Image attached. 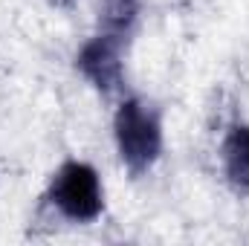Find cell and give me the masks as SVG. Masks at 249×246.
I'll return each mask as SVG.
<instances>
[{
  "label": "cell",
  "mask_w": 249,
  "mask_h": 246,
  "mask_svg": "<svg viewBox=\"0 0 249 246\" xmlns=\"http://www.w3.org/2000/svg\"><path fill=\"white\" fill-rule=\"evenodd\" d=\"M113 127H116V145H119L122 162L133 174L148 171L162 151V130H160L157 113L145 102L127 99L116 113Z\"/></svg>",
  "instance_id": "1"
},
{
  "label": "cell",
  "mask_w": 249,
  "mask_h": 246,
  "mask_svg": "<svg viewBox=\"0 0 249 246\" xmlns=\"http://www.w3.org/2000/svg\"><path fill=\"white\" fill-rule=\"evenodd\" d=\"M53 203L70 220L87 223L102 211V185L99 174L84 162H67L53 180Z\"/></svg>",
  "instance_id": "2"
},
{
  "label": "cell",
  "mask_w": 249,
  "mask_h": 246,
  "mask_svg": "<svg viewBox=\"0 0 249 246\" xmlns=\"http://www.w3.org/2000/svg\"><path fill=\"white\" fill-rule=\"evenodd\" d=\"M78 70L84 78L93 81L96 90L113 93L122 84V58H119V38L99 35L90 44L81 47L78 53Z\"/></svg>",
  "instance_id": "3"
},
{
  "label": "cell",
  "mask_w": 249,
  "mask_h": 246,
  "mask_svg": "<svg viewBox=\"0 0 249 246\" xmlns=\"http://www.w3.org/2000/svg\"><path fill=\"white\" fill-rule=\"evenodd\" d=\"M136 15H139L136 0H99V26L110 38L122 41L136 23Z\"/></svg>",
  "instance_id": "4"
},
{
  "label": "cell",
  "mask_w": 249,
  "mask_h": 246,
  "mask_svg": "<svg viewBox=\"0 0 249 246\" xmlns=\"http://www.w3.org/2000/svg\"><path fill=\"white\" fill-rule=\"evenodd\" d=\"M223 162H226V174L229 180L241 188H249V130L247 127H235L232 136L223 145Z\"/></svg>",
  "instance_id": "5"
},
{
  "label": "cell",
  "mask_w": 249,
  "mask_h": 246,
  "mask_svg": "<svg viewBox=\"0 0 249 246\" xmlns=\"http://www.w3.org/2000/svg\"><path fill=\"white\" fill-rule=\"evenodd\" d=\"M53 6H72V0H50Z\"/></svg>",
  "instance_id": "6"
}]
</instances>
